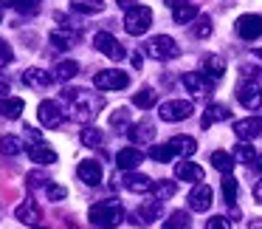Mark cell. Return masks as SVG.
I'll list each match as a JSON object with an SVG mask.
<instances>
[{
  "mask_svg": "<svg viewBox=\"0 0 262 229\" xmlns=\"http://www.w3.org/2000/svg\"><path fill=\"white\" fill-rule=\"evenodd\" d=\"M20 150H23L20 136H3V139H0V153H3V156H17Z\"/></svg>",
  "mask_w": 262,
  "mask_h": 229,
  "instance_id": "32",
  "label": "cell"
},
{
  "mask_svg": "<svg viewBox=\"0 0 262 229\" xmlns=\"http://www.w3.org/2000/svg\"><path fill=\"white\" fill-rule=\"evenodd\" d=\"M116 3H119L121 9H133V6H138L136 0H116Z\"/></svg>",
  "mask_w": 262,
  "mask_h": 229,
  "instance_id": "47",
  "label": "cell"
},
{
  "mask_svg": "<svg viewBox=\"0 0 262 229\" xmlns=\"http://www.w3.org/2000/svg\"><path fill=\"white\" fill-rule=\"evenodd\" d=\"M76 74H79V65H76L74 60H62V63L54 65V80H59V82L74 80Z\"/></svg>",
  "mask_w": 262,
  "mask_h": 229,
  "instance_id": "24",
  "label": "cell"
},
{
  "mask_svg": "<svg viewBox=\"0 0 262 229\" xmlns=\"http://www.w3.org/2000/svg\"><path fill=\"white\" fill-rule=\"evenodd\" d=\"M14 3H17V0H0V9H3V6H14Z\"/></svg>",
  "mask_w": 262,
  "mask_h": 229,
  "instance_id": "51",
  "label": "cell"
},
{
  "mask_svg": "<svg viewBox=\"0 0 262 229\" xmlns=\"http://www.w3.org/2000/svg\"><path fill=\"white\" fill-rule=\"evenodd\" d=\"M23 108L26 105L20 97H0V116H6V119H17Z\"/></svg>",
  "mask_w": 262,
  "mask_h": 229,
  "instance_id": "22",
  "label": "cell"
},
{
  "mask_svg": "<svg viewBox=\"0 0 262 229\" xmlns=\"http://www.w3.org/2000/svg\"><path fill=\"white\" fill-rule=\"evenodd\" d=\"M209 34H211V20H209V17H200L198 23H194V37H200V40H206Z\"/></svg>",
  "mask_w": 262,
  "mask_h": 229,
  "instance_id": "39",
  "label": "cell"
},
{
  "mask_svg": "<svg viewBox=\"0 0 262 229\" xmlns=\"http://www.w3.org/2000/svg\"><path fill=\"white\" fill-rule=\"evenodd\" d=\"M234 161H243V164H251V161L256 159V153H254V147H251L248 142H239L237 147H234Z\"/></svg>",
  "mask_w": 262,
  "mask_h": 229,
  "instance_id": "33",
  "label": "cell"
},
{
  "mask_svg": "<svg viewBox=\"0 0 262 229\" xmlns=\"http://www.w3.org/2000/svg\"><path fill=\"white\" fill-rule=\"evenodd\" d=\"M65 195H68V193H65V187H57V184H48V198H51V201H62Z\"/></svg>",
  "mask_w": 262,
  "mask_h": 229,
  "instance_id": "44",
  "label": "cell"
},
{
  "mask_svg": "<svg viewBox=\"0 0 262 229\" xmlns=\"http://www.w3.org/2000/svg\"><path fill=\"white\" fill-rule=\"evenodd\" d=\"M29 159L34 161V164H54V161H57V153H54L51 147H48V144H31L29 147Z\"/></svg>",
  "mask_w": 262,
  "mask_h": 229,
  "instance_id": "20",
  "label": "cell"
},
{
  "mask_svg": "<svg viewBox=\"0 0 262 229\" xmlns=\"http://www.w3.org/2000/svg\"><path fill=\"white\" fill-rule=\"evenodd\" d=\"M144 161V156H141V150L138 147H124V150H119V156H116V164L121 167V170H136L138 164Z\"/></svg>",
  "mask_w": 262,
  "mask_h": 229,
  "instance_id": "16",
  "label": "cell"
},
{
  "mask_svg": "<svg viewBox=\"0 0 262 229\" xmlns=\"http://www.w3.org/2000/svg\"><path fill=\"white\" fill-rule=\"evenodd\" d=\"M234 133H237L239 139H256V136H262V119L248 116V119L234 122Z\"/></svg>",
  "mask_w": 262,
  "mask_h": 229,
  "instance_id": "15",
  "label": "cell"
},
{
  "mask_svg": "<svg viewBox=\"0 0 262 229\" xmlns=\"http://www.w3.org/2000/svg\"><path fill=\"white\" fill-rule=\"evenodd\" d=\"M149 193L155 195V201H169L172 195L178 193V184L175 181H152V189Z\"/></svg>",
  "mask_w": 262,
  "mask_h": 229,
  "instance_id": "26",
  "label": "cell"
},
{
  "mask_svg": "<svg viewBox=\"0 0 262 229\" xmlns=\"http://www.w3.org/2000/svg\"><path fill=\"white\" fill-rule=\"evenodd\" d=\"M206 229H231V223H228L223 215H214V218L206 221Z\"/></svg>",
  "mask_w": 262,
  "mask_h": 229,
  "instance_id": "43",
  "label": "cell"
},
{
  "mask_svg": "<svg viewBox=\"0 0 262 229\" xmlns=\"http://www.w3.org/2000/svg\"><path fill=\"white\" fill-rule=\"evenodd\" d=\"M51 43H54V48H59V51H68V48H74V37H71V34H62V31H54V34H51Z\"/></svg>",
  "mask_w": 262,
  "mask_h": 229,
  "instance_id": "38",
  "label": "cell"
},
{
  "mask_svg": "<svg viewBox=\"0 0 262 229\" xmlns=\"http://www.w3.org/2000/svg\"><path fill=\"white\" fill-rule=\"evenodd\" d=\"M40 184H48V178L42 173H31L29 176V187H40Z\"/></svg>",
  "mask_w": 262,
  "mask_h": 229,
  "instance_id": "45",
  "label": "cell"
},
{
  "mask_svg": "<svg viewBox=\"0 0 262 229\" xmlns=\"http://www.w3.org/2000/svg\"><path fill=\"white\" fill-rule=\"evenodd\" d=\"M14 6H17L20 12H23V14H34L37 9H40V0H17Z\"/></svg>",
  "mask_w": 262,
  "mask_h": 229,
  "instance_id": "41",
  "label": "cell"
},
{
  "mask_svg": "<svg viewBox=\"0 0 262 229\" xmlns=\"http://www.w3.org/2000/svg\"><path fill=\"white\" fill-rule=\"evenodd\" d=\"M155 99H158V93H155L152 88H141V91L133 97V105L141 108V110H147V108H152V105H155Z\"/></svg>",
  "mask_w": 262,
  "mask_h": 229,
  "instance_id": "31",
  "label": "cell"
},
{
  "mask_svg": "<svg viewBox=\"0 0 262 229\" xmlns=\"http://www.w3.org/2000/svg\"><path fill=\"white\" fill-rule=\"evenodd\" d=\"M74 12H79V14H99V12H104V0H74Z\"/></svg>",
  "mask_w": 262,
  "mask_h": 229,
  "instance_id": "30",
  "label": "cell"
},
{
  "mask_svg": "<svg viewBox=\"0 0 262 229\" xmlns=\"http://www.w3.org/2000/svg\"><path fill=\"white\" fill-rule=\"evenodd\" d=\"M127 136H130L133 142H149V139L155 136V130H152V125H149V122H141V125H130Z\"/></svg>",
  "mask_w": 262,
  "mask_h": 229,
  "instance_id": "29",
  "label": "cell"
},
{
  "mask_svg": "<svg viewBox=\"0 0 262 229\" xmlns=\"http://www.w3.org/2000/svg\"><path fill=\"white\" fill-rule=\"evenodd\" d=\"M124 187L130 189V193H149L152 189V178L144 176V173H127L124 176Z\"/></svg>",
  "mask_w": 262,
  "mask_h": 229,
  "instance_id": "18",
  "label": "cell"
},
{
  "mask_svg": "<svg viewBox=\"0 0 262 229\" xmlns=\"http://www.w3.org/2000/svg\"><path fill=\"white\" fill-rule=\"evenodd\" d=\"M82 142H85L88 147H102V144H104V133L96 130V127H85V133H82Z\"/></svg>",
  "mask_w": 262,
  "mask_h": 229,
  "instance_id": "35",
  "label": "cell"
},
{
  "mask_svg": "<svg viewBox=\"0 0 262 229\" xmlns=\"http://www.w3.org/2000/svg\"><path fill=\"white\" fill-rule=\"evenodd\" d=\"M37 119H40L42 127H48V130H57V127H62V108H59V102H54V99H42L40 108H37Z\"/></svg>",
  "mask_w": 262,
  "mask_h": 229,
  "instance_id": "4",
  "label": "cell"
},
{
  "mask_svg": "<svg viewBox=\"0 0 262 229\" xmlns=\"http://www.w3.org/2000/svg\"><path fill=\"white\" fill-rule=\"evenodd\" d=\"M254 164H256V170H262V156H256V159H254Z\"/></svg>",
  "mask_w": 262,
  "mask_h": 229,
  "instance_id": "52",
  "label": "cell"
},
{
  "mask_svg": "<svg viewBox=\"0 0 262 229\" xmlns=\"http://www.w3.org/2000/svg\"><path fill=\"white\" fill-rule=\"evenodd\" d=\"M149 156H152V161H161V164H166V161L175 159V153H172L169 144H155V147L149 150Z\"/></svg>",
  "mask_w": 262,
  "mask_h": 229,
  "instance_id": "36",
  "label": "cell"
},
{
  "mask_svg": "<svg viewBox=\"0 0 262 229\" xmlns=\"http://www.w3.org/2000/svg\"><path fill=\"white\" fill-rule=\"evenodd\" d=\"M164 229H192V218H189V212L178 209L164 221Z\"/></svg>",
  "mask_w": 262,
  "mask_h": 229,
  "instance_id": "27",
  "label": "cell"
},
{
  "mask_svg": "<svg viewBox=\"0 0 262 229\" xmlns=\"http://www.w3.org/2000/svg\"><path fill=\"white\" fill-rule=\"evenodd\" d=\"M0 23H3V12H0Z\"/></svg>",
  "mask_w": 262,
  "mask_h": 229,
  "instance_id": "55",
  "label": "cell"
},
{
  "mask_svg": "<svg viewBox=\"0 0 262 229\" xmlns=\"http://www.w3.org/2000/svg\"><path fill=\"white\" fill-rule=\"evenodd\" d=\"M149 26H152V9H147V6H133V9H127V17H124L127 34L141 37V34H147V31H149Z\"/></svg>",
  "mask_w": 262,
  "mask_h": 229,
  "instance_id": "2",
  "label": "cell"
},
{
  "mask_svg": "<svg viewBox=\"0 0 262 229\" xmlns=\"http://www.w3.org/2000/svg\"><path fill=\"white\" fill-rule=\"evenodd\" d=\"M256 57H259V60H262V48H259V51H256Z\"/></svg>",
  "mask_w": 262,
  "mask_h": 229,
  "instance_id": "54",
  "label": "cell"
},
{
  "mask_svg": "<svg viewBox=\"0 0 262 229\" xmlns=\"http://www.w3.org/2000/svg\"><path fill=\"white\" fill-rule=\"evenodd\" d=\"M14 60V54H12V46H9L6 40H0V68H6L9 63Z\"/></svg>",
  "mask_w": 262,
  "mask_h": 229,
  "instance_id": "40",
  "label": "cell"
},
{
  "mask_svg": "<svg viewBox=\"0 0 262 229\" xmlns=\"http://www.w3.org/2000/svg\"><path fill=\"white\" fill-rule=\"evenodd\" d=\"M172 17H175V23H192L194 17H198V6L194 3H181V6H175V12H172Z\"/></svg>",
  "mask_w": 262,
  "mask_h": 229,
  "instance_id": "28",
  "label": "cell"
},
{
  "mask_svg": "<svg viewBox=\"0 0 262 229\" xmlns=\"http://www.w3.org/2000/svg\"><path fill=\"white\" fill-rule=\"evenodd\" d=\"M175 178L178 181H203V167L189 161V159H183L175 164Z\"/></svg>",
  "mask_w": 262,
  "mask_h": 229,
  "instance_id": "14",
  "label": "cell"
},
{
  "mask_svg": "<svg viewBox=\"0 0 262 229\" xmlns=\"http://www.w3.org/2000/svg\"><path fill=\"white\" fill-rule=\"evenodd\" d=\"M93 85L99 88V91H124L127 85H130V77L124 74V71H99L96 77H93Z\"/></svg>",
  "mask_w": 262,
  "mask_h": 229,
  "instance_id": "5",
  "label": "cell"
},
{
  "mask_svg": "<svg viewBox=\"0 0 262 229\" xmlns=\"http://www.w3.org/2000/svg\"><path fill=\"white\" fill-rule=\"evenodd\" d=\"M93 46H96L104 57H110V60H124V54H127L124 48H121V43L116 40L110 31H99V34L93 37Z\"/></svg>",
  "mask_w": 262,
  "mask_h": 229,
  "instance_id": "8",
  "label": "cell"
},
{
  "mask_svg": "<svg viewBox=\"0 0 262 229\" xmlns=\"http://www.w3.org/2000/svg\"><path fill=\"white\" fill-rule=\"evenodd\" d=\"M203 74L209 77V80H220V77L226 74V60L217 57V54H209V57L203 60Z\"/></svg>",
  "mask_w": 262,
  "mask_h": 229,
  "instance_id": "23",
  "label": "cell"
},
{
  "mask_svg": "<svg viewBox=\"0 0 262 229\" xmlns=\"http://www.w3.org/2000/svg\"><path fill=\"white\" fill-rule=\"evenodd\" d=\"M243 77H259V68H256V65H243Z\"/></svg>",
  "mask_w": 262,
  "mask_h": 229,
  "instance_id": "46",
  "label": "cell"
},
{
  "mask_svg": "<svg viewBox=\"0 0 262 229\" xmlns=\"http://www.w3.org/2000/svg\"><path fill=\"white\" fill-rule=\"evenodd\" d=\"M144 51H147L152 60H158V63H166V60H175L178 54H181V48H178V43L172 40V37L158 34V37H152V40L144 46Z\"/></svg>",
  "mask_w": 262,
  "mask_h": 229,
  "instance_id": "3",
  "label": "cell"
},
{
  "mask_svg": "<svg viewBox=\"0 0 262 229\" xmlns=\"http://www.w3.org/2000/svg\"><path fill=\"white\" fill-rule=\"evenodd\" d=\"M169 147L178 159H189V156H194V150H198V142H194L192 136H175L169 142Z\"/></svg>",
  "mask_w": 262,
  "mask_h": 229,
  "instance_id": "19",
  "label": "cell"
},
{
  "mask_svg": "<svg viewBox=\"0 0 262 229\" xmlns=\"http://www.w3.org/2000/svg\"><path fill=\"white\" fill-rule=\"evenodd\" d=\"M237 99L245 110H259L262 108V88L254 80H245L237 85Z\"/></svg>",
  "mask_w": 262,
  "mask_h": 229,
  "instance_id": "7",
  "label": "cell"
},
{
  "mask_svg": "<svg viewBox=\"0 0 262 229\" xmlns=\"http://www.w3.org/2000/svg\"><path fill=\"white\" fill-rule=\"evenodd\" d=\"M6 91H9V85L3 80H0V97H6Z\"/></svg>",
  "mask_w": 262,
  "mask_h": 229,
  "instance_id": "50",
  "label": "cell"
},
{
  "mask_svg": "<svg viewBox=\"0 0 262 229\" xmlns=\"http://www.w3.org/2000/svg\"><path fill=\"white\" fill-rule=\"evenodd\" d=\"M181 3H186V0H166V6H172V9L181 6Z\"/></svg>",
  "mask_w": 262,
  "mask_h": 229,
  "instance_id": "49",
  "label": "cell"
},
{
  "mask_svg": "<svg viewBox=\"0 0 262 229\" xmlns=\"http://www.w3.org/2000/svg\"><path fill=\"white\" fill-rule=\"evenodd\" d=\"M237 34L243 40H259L262 37V17L259 14H243L237 20Z\"/></svg>",
  "mask_w": 262,
  "mask_h": 229,
  "instance_id": "10",
  "label": "cell"
},
{
  "mask_svg": "<svg viewBox=\"0 0 262 229\" xmlns=\"http://www.w3.org/2000/svg\"><path fill=\"white\" fill-rule=\"evenodd\" d=\"M127 122H130V113H127L124 108H119V110H113V119H110V125L113 127H124Z\"/></svg>",
  "mask_w": 262,
  "mask_h": 229,
  "instance_id": "42",
  "label": "cell"
},
{
  "mask_svg": "<svg viewBox=\"0 0 262 229\" xmlns=\"http://www.w3.org/2000/svg\"><path fill=\"white\" fill-rule=\"evenodd\" d=\"M183 88H186L192 97H209L211 93V80L206 74H200V71H189V74L181 77Z\"/></svg>",
  "mask_w": 262,
  "mask_h": 229,
  "instance_id": "9",
  "label": "cell"
},
{
  "mask_svg": "<svg viewBox=\"0 0 262 229\" xmlns=\"http://www.w3.org/2000/svg\"><path fill=\"white\" fill-rule=\"evenodd\" d=\"M23 82H26L29 88H48V85L54 82V74H48L46 68H26Z\"/></svg>",
  "mask_w": 262,
  "mask_h": 229,
  "instance_id": "17",
  "label": "cell"
},
{
  "mask_svg": "<svg viewBox=\"0 0 262 229\" xmlns=\"http://www.w3.org/2000/svg\"><path fill=\"white\" fill-rule=\"evenodd\" d=\"M76 176H79L82 184H88V187H96V184H102V164L93 159H85L79 167H76Z\"/></svg>",
  "mask_w": 262,
  "mask_h": 229,
  "instance_id": "12",
  "label": "cell"
},
{
  "mask_svg": "<svg viewBox=\"0 0 262 229\" xmlns=\"http://www.w3.org/2000/svg\"><path fill=\"white\" fill-rule=\"evenodd\" d=\"M254 198L262 204V181H256V187H254Z\"/></svg>",
  "mask_w": 262,
  "mask_h": 229,
  "instance_id": "48",
  "label": "cell"
},
{
  "mask_svg": "<svg viewBox=\"0 0 262 229\" xmlns=\"http://www.w3.org/2000/svg\"><path fill=\"white\" fill-rule=\"evenodd\" d=\"M223 198H226L228 206L237 201V178H234L231 173H226V178H223Z\"/></svg>",
  "mask_w": 262,
  "mask_h": 229,
  "instance_id": "34",
  "label": "cell"
},
{
  "mask_svg": "<svg viewBox=\"0 0 262 229\" xmlns=\"http://www.w3.org/2000/svg\"><path fill=\"white\" fill-rule=\"evenodd\" d=\"M88 218H91L93 226H119L121 221H124V209H121L119 201H99V204H93L91 209H88Z\"/></svg>",
  "mask_w": 262,
  "mask_h": 229,
  "instance_id": "1",
  "label": "cell"
},
{
  "mask_svg": "<svg viewBox=\"0 0 262 229\" xmlns=\"http://www.w3.org/2000/svg\"><path fill=\"white\" fill-rule=\"evenodd\" d=\"M211 206V187L209 184H194L192 193H189V209L192 212H206Z\"/></svg>",
  "mask_w": 262,
  "mask_h": 229,
  "instance_id": "11",
  "label": "cell"
},
{
  "mask_svg": "<svg viewBox=\"0 0 262 229\" xmlns=\"http://www.w3.org/2000/svg\"><path fill=\"white\" fill-rule=\"evenodd\" d=\"M138 215H141L144 221H155V218H161V201H149V204H141Z\"/></svg>",
  "mask_w": 262,
  "mask_h": 229,
  "instance_id": "37",
  "label": "cell"
},
{
  "mask_svg": "<svg viewBox=\"0 0 262 229\" xmlns=\"http://www.w3.org/2000/svg\"><path fill=\"white\" fill-rule=\"evenodd\" d=\"M34 229H42V226H34Z\"/></svg>",
  "mask_w": 262,
  "mask_h": 229,
  "instance_id": "56",
  "label": "cell"
},
{
  "mask_svg": "<svg viewBox=\"0 0 262 229\" xmlns=\"http://www.w3.org/2000/svg\"><path fill=\"white\" fill-rule=\"evenodd\" d=\"M228 116H231V110L226 108V105H209V108H206V113H203V119H200V125L203 127H211L214 125V122H226Z\"/></svg>",
  "mask_w": 262,
  "mask_h": 229,
  "instance_id": "21",
  "label": "cell"
},
{
  "mask_svg": "<svg viewBox=\"0 0 262 229\" xmlns=\"http://www.w3.org/2000/svg\"><path fill=\"white\" fill-rule=\"evenodd\" d=\"M251 229H262V221H251Z\"/></svg>",
  "mask_w": 262,
  "mask_h": 229,
  "instance_id": "53",
  "label": "cell"
},
{
  "mask_svg": "<svg viewBox=\"0 0 262 229\" xmlns=\"http://www.w3.org/2000/svg\"><path fill=\"white\" fill-rule=\"evenodd\" d=\"M192 102H186V99H169V102H164L158 108V116L164 122H183L192 116Z\"/></svg>",
  "mask_w": 262,
  "mask_h": 229,
  "instance_id": "6",
  "label": "cell"
},
{
  "mask_svg": "<svg viewBox=\"0 0 262 229\" xmlns=\"http://www.w3.org/2000/svg\"><path fill=\"white\" fill-rule=\"evenodd\" d=\"M14 215H17V221H20V223H26V226H37V223L42 221L40 206H37L31 198H26L23 204H20L17 209H14Z\"/></svg>",
  "mask_w": 262,
  "mask_h": 229,
  "instance_id": "13",
  "label": "cell"
},
{
  "mask_svg": "<svg viewBox=\"0 0 262 229\" xmlns=\"http://www.w3.org/2000/svg\"><path fill=\"white\" fill-rule=\"evenodd\" d=\"M211 167H214V170H220L223 176H226V173L234 170V156L226 153V150H214V153H211Z\"/></svg>",
  "mask_w": 262,
  "mask_h": 229,
  "instance_id": "25",
  "label": "cell"
}]
</instances>
